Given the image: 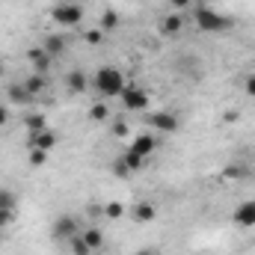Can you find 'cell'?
I'll use <instances>...</instances> for the list:
<instances>
[{
	"label": "cell",
	"mask_w": 255,
	"mask_h": 255,
	"mask_svg": "<svg viewBox=\"0 0 255 255\" xmlns=\"http://www.w3.org/2000/svg\"><path fill=\"white\" fill-rule=\"evenodd\" d=\"M250 175H253V169L244 166V163H232V166L223 169V178H229V181H241V178H250Z\"/></svg>",
	"instance_id": "obj_18"
},
{
	"label": "cell",
	"mask_w": 255,
	"mask_h": 255,
	"mask_svg": "<svg viewBox=\"0 0 255 255\" xmlns=\"http://www.w3.org/2000/svg\"><path fill=\"white\" fill-rule=\"evenodd\" d=\"M122 214H125V208H122L119 202H107V205H104V217H107V220H119Z\"/></svg>",
	"instance_id": "obj_26"
},
{
	"label": "cell",
	"mask_w": 255,
	"mask_h": 255,
	"mask_svg": "<svg viewBox=\"0 0 255 255\" xmlns=\"http://www.w3.org/2000/svg\"><path fill=\"white\" fill-rule=\"evenodd\" d=\"M65 86H68V92H86L92 86V77H86L80 68H71L65 74Z\"/></svg>",
	"instance_id": "obj_12"
},
{
	"label": "cell",
	"mask_w": 255,
	"mask_h": 255,
	"mask_svg": "<svg viewBox=\"0 0 255 255\" xmlns=\"http://www.w3.org/2000/svg\"><path fill=\"white\" fill-rule=\"evenodd\" d=\"M119 157L130 166V172H136V169H142V166H145V157H139V154H136V151H130V148H125Z\"/></svg>",
	"instance_id": "obj_20"
},
{
	"label": "cell",
	"mask_w": 255,
	"mask_h": 255,
	"mask_svg": "<svg viewBox=\"0 0 255 255\" xmlns=\"http://www.w3.org/2000/svg\"><path fill=\"white\" fill-rule=\"evenodd\" d=\"M68 253H71V255H92V250L86 247L83 235H74V238L68 241Z\"/></svg>",
	"instance_id": "obj_22"
},
{
	"label": "cell",
	"mask_w": 255,
	"mask_h": 255,
	"mask_svg": "<svg viewBox=\"0 0 255 255\" xmlns=\"http://www.w3.org/2000/svg\"><path fill=\"white\" fill-rule=\"evenodd\" d=\"M0 74H3V65H0Z\"/></svg>",
	"instance_id": "obj_38"
},
{
	"label": "cell",
	"mask_w": 255,
	"mask_h": 255,
	"mask_svg": "<svg viewBox=\"0 0 255 255\" xmlns=\"http://www.w3.org/2000/svg\"><path fill=\"white\" fill-rule=\"evenodd\" d=\"M145 125L160 130V133H175L181 128V119L175 113H166V110H157V113H148L145 116Z\"/></svg>",
	"instance_id": "obj_6"
},
{
	"label": "cell",
	"mask_w": 255,
	"mask_h": 255,
	"mask_svg": "<svg viewBox=\"0 0 255 255\" xmlns=\"http://www.w3.org/2000/svg\"><path fill=\"white\" fill-rule=\"evenodd\" d=\"M169 3H172L175 9H187V6H190L193 0H169Z\"/></svg>",
	"instance_id": "obj_34"
},
{
	"label": "cell",
	"mask_w": 255,
	"mask_h": 255,
	"mask_svg": "<svg viewBox=\"0 0 255 255\" xmlns=\"http://www.w3.org/2000/svg\"><path fill=\"white\" fill-rule=\"evenodd\" d=\"M27 160H30V166H42V163L48 160V151H42V148H30Z\"/></svg>",
	"instance_id": "obj_28"
},
{
	"label": "cell",
	"mask_w": 255,
	"mask_h": 255,
	"mask_svg": "<svg viewBox=\"0 0 255 255\" xmlns=\"http://www.w3.org/2000/svg\"><path fill=\"white\" fill-rule=\"evenodd\" d=\"M116 24H119V15H116L113 9H107V12L101 15V30H104V33H110V30H113Z\"/></svg>",
	"instance_id": "obj_24"
},
{
	"label": "cell",
	"mask_w": 255,
	"mask_h": 255,
	"mask_svg": "<svg viewBox=\"0 0 255 255\" xmlns=\"http://www.w3.org/2000/svg\"><path fill=\"white\" fill-rule=\"evenodd\" d=\"M181 30H184V18H181L178 12H172V15H166V18L160 21V36H166V39L181 36Z\"/></svg>",
	"instance_id": "obj_11"
},
{
	"label": "cell",
	"mask_w": 255,
	"mask_h": 255,
	"mask_svg": "<svg viewBox=\"0 0 255 255\" xmlns=\"http://www.w3.org/2000/svg\"><path fill=\"white\" fill-rule=\"evenodd\" d=\"M80 235H83V241H86V247H89L92 253H98V250L104 247V232H101V229L92 226V229H83Z\"/></svg>",
	"instance_id": "obj_15"
},
{
	"label": "cell",
	"mask_w": 255,
	"mask_h": 255,
	"mask_svg": "<svg viewBox=\"0 0 255 255\" xmlns=\"http://www.w3.org/2000/svg\"><path fill=\"white\" fill-rule=\"evenodd\" d=\"M0 241H3V229H0Z\"/></svg>",
	"instance_id": "obj_37"
},
{
	"label": "cell",
	"mask_w": 255,
	"mask_h": 255,
	"mask_svg": "<svg viewBox=\"0 0 255 255\" xmlns=\"http://www.w3.org/2000/svg\"><path fill=\"white\" fill-rule=\"evenodd\" d=\"M113 136H119V139L128 136V122L125 119H113Z\"/></svg>",
	"instance_id": "obj_29"
},
{
	"label": "cell",
	"mask_w": 255,
	"mask_h": 255,
	"mask_svg": "<svg viewBox=\"0 0 255 255\" xmlns=\"http://www.w3.org/2000/svg\"><path fill=\"white\" fill-rule=\"evenodd\" d=\"M89 119H92V122H107V119H110V107H107L104 101L92 104V107H89Z\"/></svg>",
	"instance_id": "obj_21"
},
{
	"label": "cell",
	"mask_w": 255,
	"mask_h": 255,
	"mask_svg": "<svg viewBox=\"0 0 255 255\" xmlns=\"http://www.w3.org/2000/svg\"><path fill=\"white\" fill-rule=\"evenodd\" d=\"M89 217H104V205H89Z\"/></svg>",
	"instance_id": "obj_33"
},
{
	"label": "cell",
	"mask_w": 255,
	"mask_h": 255,
	"mask_svg": "<svg viewBox=\"0 0 255 255\" xmlns=\"http://www.w3.org/2000/svg\"><path fill=\"white\" fill-rule=\"evenodd\" d=\"M119 98H122V107H125L128 113H139V110H145L151 104V95L145 89H139V86H130V83L122 89Z\"/></svg>",
	"instance_id": "obj_5"
},
{
	"label": "cell",
	"mask_w": 255,
	"mask_h": 255,
	"mask_svg": "<svg viewBox=\"0 0 255 255\" xmlns=\"http://www.w3.org/2000/svg\"><path fill=\"white\" fill-rule=\"evenodd\" d=\"M15 223V211H6V208H0V229H9Z\"/></svg>",
	"instance_id": "obj_30"
},
{
	"label": "cell",
	"mask_w": 255,
	"mask_h": 255,
	"mask_svg": "<svg viewBox=\"0 0 255 255\" xmlns=\"http://www.w3.org/2000/svg\"><path fill=\"white\" fill-rule=\"evenodd\" d=\"M92 86H95V92H98L101 98H116V95H122V89L128 86V80L119 68L101 65V68L92 74Z\"/></svg>",
	"instance_id": "obj_1"
},
{
	"label": "cell",
	"mask_w": 255,
	"mask_h": 255,
	"mask_svg": "<svg viewBox=\"0 0 255 255\" xmlns=\"http://www.w3.org/2000/svg\"><path fill=\"white\" fill-rule=\"evenodd\" d=\"M128 148H130V151H136L139 157H145V160H148V157L154 154V148H157V139H154L151 133H139V136H133V142H130Z\"/></svg>",
	"instance_id": "obj_8"
},
{
	"label": "cell",
	"mask_w": 255,
	"mask_h": 255,
	"mask_svg": "<svg viewBox=\"0 0 255 255\" xmlns=\"http://www.w3.org/2000/svg\"><path fill=\"white\" fill-rule=\"evenodd\" d=\"M193 18H196V27L202 33H226V30H232V18H226V15H220V12H214L208 6H196Z\"/></svg>",
	"instance_id": "obj_2"
},
{
	"label": "cell",
	"mask_w": 255,
	"mask_h": 255,
	"mask_svg": "<svg viewBox=\"0 0 255 255\" xmlns=\"http://www.w3.org/2000/svg\"><path fill=\"white\" fill-rule=\"evenodd\" d=\"M83 232V226H80V220L74 217V214H63V217H57L54 220V226H51V238L57 241V244H68L74 235H80Z\"/></svg>",
	"instance_id": "obj_3"
},
{
	"label": "cell",
	"mask_w": 255,
	"mask_h": 255,
	"mask_svg": "<svg viewBox=\"0 0 255 255\" xmlns=\"http://www.w3.org/2000/svg\"><path fill=\"white\" fill-rule=\"evenodd\" d=\"M57 133L48 128V130H42V133H36V136H30V148H42V151H51L54 145H57Z\"/></svg>",
	"instance_id": "obj_14"
},
{
	"label": "cell",
	"mask_w": 255,
	"mask_h": 255,
	"mask_svg": "<svg viewBox=\"0 0 255 255\" xmlns=\"http://www.w3.org/2000/svg\"><path fill=\"white\" fill-rule=\"evenodd\" d=\"M157 255H160V253H157Z\"/></svg>",
	"instance_id": "obj_39"
},
{
	"label": "cell",
	"mask_w": 255,
	"mask_h": 255,
	"mask_svg": "<svg viewBox=\"0 0 255 255\" xmlns=\"http://www.w3.org/2000/svg\"><path fill=\"white\" fill-rule=\"evenodd\" d=\"M235 226H241V229H253L255 226V202H244V205H238V211H235Z\"/></svg>",
	"instance_id": "obj_13"
},
{
	"label": "cell",
	"mask_w": 255,
	"mask_h": 255,
	"mask_svg": "<svg viewBox=\"0 0 255 255\" xmlns=\"http://www.w3.org/2000/svg\"><path fill=\"white\" fill-rule=\"evenodd\" d=\"M154 217H157V208H154L151 202H139V205L133 208V220H136V223H151Z\"/></svg>",
	"instance_id": "obj_16"
},
{
	"label": "cell",
	"mask_w": 255,
	"mask_h": 255,
	"mask_svg": "<svg viewBox=\"0 0 255 255\" xmlns=\"http://www.w3.org/2000/svg\"><path fill=\"white\" fill-rule=\"evenodd\" d=\"M9 125V107L6 104H0V128Z\"/></svg>",
	"instance_id": "obj_32"
},
{
	"label": "cell",
	"mask_w": 255,
	"mask_h": 255,
	"mask_svg": "<svg viewBox=\"0 0 255 255\" xmlns=\"http://www.w3.org/2000/svg\"><path fill=\"white\" fill-rule=\"evenodd\" d=\"M244 92H247L250 98H255V74H247V80H244Z\"/></svg>",
	"instance_id": "obj_31"
},
{
	"label": "cell",
	"mask_w": 255,
	"mask_h": 255,
	"mask_svg": "<svg viewBox=\"0 0 255 255\" xmlns=\"http://www.w3.org/2000/svg\"><path fill=\"white\" fill-rule=\"evenodd\" d=\"M83 42H86V45H101V42H104V30H98V27H95V30H86V33H83Z\"/></svg>",
	"instance_id": "obj_27"
},
{
	"label": "cell",
	"mask_w": 255,
	"mask_h": 255,
	"mask_svg": "<svg viewBox=\"0 0 255 255\" xmlns=\"http://www.w3.org/2000/svg\"><path fill=\"white\" fill-rule=\"evenodd\" d=\"M27 130H30V136H36V133H42V130H48V122H45V116L42 113H33V116H27Z\"/></svg>",
	"instance_id": "obj_19"
},
{
	"label": "cell",
	"mask_w": 255,
	"mask_h": 255,
	"mask_svg": "<svg viewBox=\"0 0 255 255\" xmlns=\"http://www.w3.org/2000/svg\"><path fill=\"white\" fill-rule=\"evenodd\" d=\"M51 18L60 24V27H77L83 21V6L80 3H57L51 9Z\"/></svg>",
	"instance_id": "obj_4"
},
{
	"label": "cell",
	"mask_w": 255,
	"mask_h": 255,
	"mask_svg": "<svg viewBox=\"0 0 255 255\" xmlns=\"http://www.w3.org/2000/svg\"><path fill=\"white\" fill-rule=\"evenodd\" d=\"M27 60H30V65H33L36 74H48V68H51V63H54V60L45 54L42 45H39V48H30V51H27Z\"/></svg>",
	"instance_id": "obj_10"
},
{
	"label": "cell",
	"mask_w": 255,
	"mask_h": 255,
	"mask_svg": "<svg viewBox=\"0 0 255 255\" xmlns=\"http://www.w3.org/2000/svg\"><path fill=\"white\" fill-rule=\"evenodd\" d=\"M15 205H18L15 193L6 190V187H0V208H6V211H15Z\"/></svg>",
	"instance_id": "obj_23"
},
{
	"label": "cell",
	"mask_w": 255,
	"mask_h": 255,
	"mask_svg": "<svg viewBox=\"0 0 255 255\" xmlns=\"http://www.w3.org/2000/svg\"><path fill=\"white\" fill-rule=\"evenodd\" d=\"M113 175H116V178H130L133 172H130V166H128L122 157H116V160H113Z\"/></svg>",
	"instance_id": "obj_25"
},
{
	"label": "cell",
	"mask_w": 255,
	"mask_h": 255,
	"mask_svg": "<svg viewBox=\"0 0 255 255\" xmlns=\"http://www.w3.org/2000/svg\"><path fill=\"white\" fill-rule=\"evenodd\" d=\"M6 98H9V104H18V107L36 104V95H30V89H27L21 80H12V83L6 86Z\"/></svg>",
	"instance_id": "obj_7"
},
{
	"label": "cell",
	"mask_w": 255,
	"mask_h": 255,
	"mask_svg": "<svg viewBox=\"0 0 255 255\" xmlns=\"http://www.w3.org/2000/svg\"><path fill=\"white\" fill-rule=\"evenodd\" d=\"M196 3H199V6H208V3H211V0H196Z\"/></svg>",
	"instance_id": "obj_36"
},
{
	"label": "cell",
	"mask_w": 255,
	"mask_h": 255,
	"mask_svg": "<svg viewBox=\"0 0 255 255\" xmlns=\"http://www.w3.org/2000/svg\"><path fill=\"white\" fill-rule=\"evenodd\" d=\"M21 83H24V86L30 89V95H36V98H39V95L45 92V86H48V80H45V74H36V71H33V74H30L27 80H21Z\"/></svg>",
	"instance_id": "obj_17"
},
{
	"label": "cell",
	"mask_w": 255,
	"mask_h": 255,
	"mask_svg": "<svg viewBox=\"0 0 255 255\" xmlns=\"http://www.w3.org/2000/svg\"><path fill=\"white\" fill-rule=\"evenodd\" d=\"M133 255H157V250H151V247H145V250H136Z\"/></svg>",
	"instance_id": "obj_35"
},
{
	"label": "cell",
	"mask_w": 255,
	"mask_h": 255,
	"mask_svg": "<svg viewBox=\"0 0 255 255\" xmlns=\"http://www.w3.org/2000/svg\"><path fill=\"white\" fill-rule=\"evenodd\" d=\"M42 48H45V54H48L51 60H57V57H63V54H65L68 42H65L63 33H48V36H45V42H42Z\"/></svg>",
	"instance_id": "obj_9"
}]
</instances>
